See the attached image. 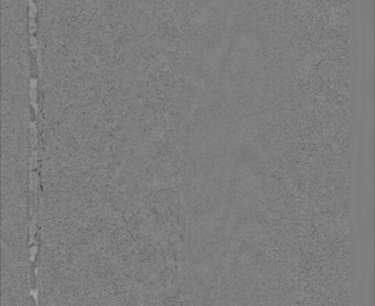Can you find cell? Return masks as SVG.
Segmentation results:
<instances>
[{
	"label": "cell",
	"mask_w": 375,
	"mask_h": 306,
	"mask_svg": "<svg viewBox=\"0 0 375 306\" xmlns=\"http://www.w3.org/2000/svg\"><path fill=\"white\" fill-rule=\"evenodd\" d=\"M30 43H31V49H32V50L35 51V50L38 49V40H37L36 37H34L33 35H31V38H30Z\"/></svg>",
	"instance_id": "6da1fadb"
},
{
	"label": "cell",
	"mask_w": 375,
	"mask_h": 306,
	"mask_svg": "<svg viewBox=\"0 0 375 306\" xmlns=\"http://www.w3.org/2000/svg\"><path fill=\"white\" fill-rule=\"evenodd\" d=\"M29 23H30V28H37L36 23H35V21H34L33 19H30Z\"/></svg>",
	"instance_id": "7a4b0ae2"
}]
</instances>
